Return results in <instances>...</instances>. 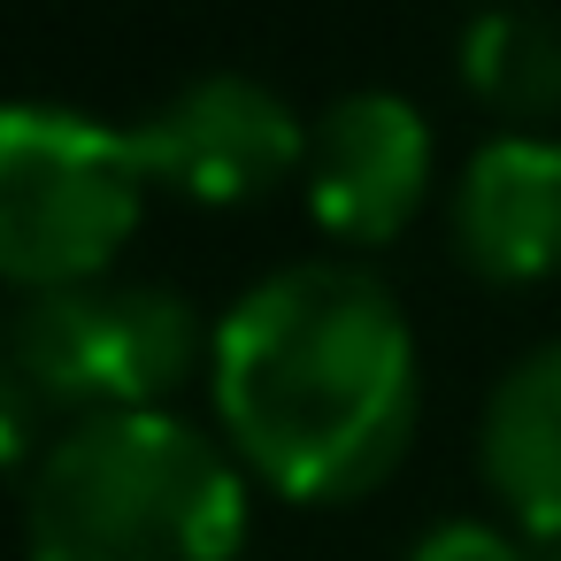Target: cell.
Instances as JSON below:
<instances>
[{
  "label": "cell",
  "mask_w": 561,
  "mask_h": 561,
  "mask_svg": "<svg viewBox=\"0 0 561 561\" xmlns=\"http://www.w3.org/2000/svg\"><path fill=\"white\" fill-rule=\"evenodd\" d=\"M408 561H530V546H523L515 530H500V523L446 515V523H431V530L408 546Z\"/></svg>",
  "instance_id": "cell-10"
},
{
  "label": "cell",
  "mask_w": 561,
  "mask_h": 561,
  "mask_svg": "<svg viewBox=\"0 0 561 561\" xmlns=\"http://www.w3.org/2000/svg\"><path fill=\"white\" fill-rule=\"evenodd\" d=\"M247 469L170 408L62 423L24 484V561H239Z\"/></svg>",
  "instance_id": "cell-2"
},
{
  "label": "cell",
  "mask_w": 561,
  "mask_h": 561,
  "mask_svg": "<svg viewBox=\"0 0 561 561\" xmlns=\"http://www.w3.org/2000/svg\"><path fill=\"white\" fill-rule=\"evenodd\" d=\"M147 193L131 131L55 101H0V285L24 300L108 277Z\"/></svg>",
  "instance_id": "cell-3"
},
{
  "label": "cell",
  "mask_w": 561,
  "mask_h": 561,
  "mask_svg": "<svg viewBox=\"0 0 561 561\" xmlns=\"http://www.w3.org/2000/svg\"><path fill=\"white\" fill-rule=\"evenodd\" d=\"M300 185H308V216L339 247H362V254L392 247L415 224L423 193H431V124H423V108L385 93V85L339 93L308 124Z\"/></svg>",
  "instance_id": "cell-6"
},
{
  "label": "cell",
  "mask_w": 561,
  "mask_h": 561,
  "mask_svg": "<svg viewBox=\"0 0 561 561\" xmlns=\"http://www.w3.org/2000/svg\"><path fill=\"white\" fill-rule=\"evenodd\" d=\"M454 254L484 285H538L561 270V139L500 131L461 162L446 208Z\"/></svg>",
  "instance_id": "cell-7"
},
{
  "label": "cell",
  "mask_w": 561,
  "mask_h": 561,
  "mask_svg": "<svg viewBox=\"0 0 561 561\" xmlns=\"http://www.w3.org/2000/svg\"><path fill=\"white\" fill-rule=\"evenodd\" d=\"M208 392L247 477L300 507L377 492L423 415L415 331L354 262L270 270L208 339Z\"/></svg>",
  "instance_id": "cell-1"
},
{
  "label": "cell",
  "mask_w": 561,
  "mask_h": 561,
  "mask_svg": "<svg viewBox=\"0 0 561 561\" xmlns=\"http://www.w3.org/2000/svg\"><path fill=\"white\" fill-rule=\"evenodd\" d=\"M477 469L523 546H561V339L500 369L477 423Z\"/></svg>",
  "instance_id": "cell-8"
},
{
  "label": "cell",
  "mask_w": 561,
  "mask_h": 561,
  "mask_svg": "<svg viewBox=\"0 0 561 561\" xmlns=\"http://www.w3.org/2000/svg\"><path fill=\"white\" fill-rule=\"evenodd\" d=\"M39 461V400L24 392V377L0 362V477Z\"/></svg>",
  "instance_id": "cell-11"
},
{
  "label": "cell",
  "mask_w": 561,
  "mask_h": 561,
  "mask_svg": "<svg viewBox=\"0 0 561 561\" xmlns=\"http://www.w3.org/2000/svg\"><path fill=\"white\" fill-rule=\"evenodd\" d=\"M461 93L492 108L507 131H553L561 124V16L546 9H484L461 32Z\"/></svg>",
  "instance_id": "cell-9"
},
{
  "label": "cell",
  "mask_w": 561,
  "mask_h": 561,
  "mask_svg": "<svg viewBox=\"0 0 561 561\" xmlns=\"http://www.w3.org/2000/svg\"><path fill=\"white\" fill-rule=\"evenodd\" d=\"M201 354H208L201 316L170 285L93 277L70 293H32L0 323V362L24 377L39 408H62L70 423L170 408V392L201 369Z\"/></svg>",
  "instance_id": "cell-4"
},
{
  "label": "cell",
  "mask_w": 561,
  "mask_h": 561,
  "mask_svg": "<svg viewBox=\"0 0 561 561\" xmlns=\"http://www.w3.org/2000/svg\"><path fill=\"white\" fill-rule=\"evenodd\" d=\"M131 147H139V170L154 193H178L193 208H247L300 178L308 124L293 116V101L277 85L208 70V78L178 85L147 124H131Z\"/></svg>",
  "instance_id": "cell-5"
}]
</instances>
